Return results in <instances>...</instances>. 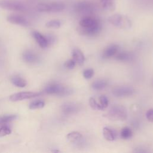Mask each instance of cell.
I'll use <instances>...</instances> for the list:
<instances>
[{"label":"cell","instance_id":"9a60e30c","mask_svg":"<svg viewBox=\"0 0 153 153\" xmlns=\"http://www.w3.org/2000/svg\"><path fill=\"white\" fill-rule=\"evenodd\" d=\"M119 47L117 44H111L108 46L103 51V57L104 58H110L115 56L118 51Z\"/></svg>","mask_w":153,"mask_h":153},{"label":"cell","instance_id":"8992f818","mask_svg":"<svg viewBox=\"0 0 153 153\" xmlns=\"http://www.w3.org/2000/svg\"><path fill=\"white\" fill-rule=\"evenodd\" d=\"M65 8L63 4L58 2H41L37 5V9L41 12L56 13L59 12Z\"/></svg>","mask_w":153,"mask_h":153},{"label":"cell","instance_id":"4316f807","mask_svg":"<svg viewBox=\"0 0 153 153\" xmlns=\"http://www.w3.org/2000/svg\"><path fill=\"white\" fill-rule=\"evenodd\" d=\"M11 130L10 127L7 126H2L0 127V137L9 135L11 134Z\"/></svg>","mask_w":153,"mask_h":153},{"label":"cell","instance_id":"7c38bea8","mask_svg":"<svg viewBox=\"0 0 153 153\" xmlns=\"http://www.w3.org/2000/svg\"><path fill=\"white\" fill-rule=\"evenodd\" d=\"M32 34L40 47L42 48H45L48 46L49 42L47 36L43 35L38 31H33L32 32Z\"/></svg>","mask_w":153,"mask_h":153},{"label":"cell","instance_id":"484cf974","mask_svg":"<svg viewBox=\"0 0 153 153\" xmlns=\"http://www.w3.org/2000/svg\"><path fill=\"white\" fill-rule=\"evenodd\" d=\"M88 102L91 109L94 110H103V108H102L100 105L97 102L94 97H90Z\"/></svg>","mask_w":153,"mask_h":153},{"label":"cell","instance_id":"6da1fadb","mask_svg":"<svg viewBox=\"0 0 153 153\" xmlns=\"http://www.w3.org/2000/svg\"><path fill=\"white\" fill-rule=\"evenodd\" d=\"M79 26L78 32L82 35L87 36H93L99 33L101 30V25L99 21L90 16L82 18L79 22Z\"/></svg>","mask_w":153,"mask_h":153},{"label":"cell","instance_id":"e0dca14e","mask_svg":"<svg viewBox=\"0 0 153 153\" xmlns=\"http://www.w3.org/2000/svg\"><path fill=\"white\" fill-rule=\"evenodd\" d=\"M11 82L13 85L21 88L25 87L27 85V81L23 78L18 75L13 76L11 78Z\"/></svg>","mask_w":153,"mask_h":153},{"label":"cell","instance_id":"52a82bcc","mask_svg":"<svg viewBox=\"0 0 153 153\" xmlns=\"http://www.w3.org/2000/svg\"><path fill=\"white\" fill-rule=\"evenodd\" d=\"M135 90L131 86L122 85L114 88L112 90V94L117 97H124L133 95Z\"/></svg>","mask_w":153,"mask_h":153},{"label":"cell","instance_id":"603a6c76","mask_svg":"<svg viewBox=\"0 0 153 153\" xmlns=\"http://www.w3.org/2000/svg\"><path fill=\"white\" fill-rule=\"evenodd\" d=\"M120 136L123 139H128L132 136V130L128 127H123L120 132Z\"/></svg>","mask_w":153,"mask_h":153},{"label":"cell","instance_id":"7a4b0ae2","mask_svg":"<svg viewBox=\"0 0 153 153\" xmlns=\"http://www.w3.org/2000/svg\"><path fill=\"white\" fill-rule=\"evenodd\" d=\"M104 116L113 121H124L127 118V111L124 106L115 105L110 108Z\"/></svg>","mask_w":153,"mask_h":153},{"label":"cell","instance_id":"ffe728a7","mask_svg":"<svg viewBox=\"0 0 153 153\" xmlns=\"http://www.w3.org/2000/svg\"><path fill=\"white\" fill-rule=\"evenodd\" d=\"M103 135L105 139L108 141H113L115 139V134L112 130L109 127H105L103 128Z\"/></svg>","mask_w":153,"mask_h":153},{"label":"cell","instance_id":"7402d4cb","mask_svg":"<svg viewBox=\"0 0 153 153\" xmlns=\"http://www.w3.org/2000/svg\"><path fill=\"white\" fill-rule=\"evenodd\" d=\"M82 137V134L78 131H72L69 133L67 136V139L71 142H76Z\"/></svg>","mask_w":153,"mask_h":153},{"label":"cell","instance_id":"277c9868","mask_svg":"<svg viewBox=\"0 0 153 153\" xmlns=\"http://www.w3.org/2000/svg\"><path fill=\"white\" fill-rule=\"evenodd\" d=\"M44 91L48 94H55L60 96H69L73 93L72 88L56 83L48 85L45 88Z\"/></svg>","mask_w":153,"mask_h":153},{"label":"cell","instance_id":"ba28073f","mask_svg":"<svg viewBox=\"0 0 153 153\" xmlns=\"http://www.w3.org/2000/svg\"><path fill=\"white\" fill-rule=\"evenodd\" d=\"M41 94L40 92L32 91H23L11 94L10 96V100L12 102H17L25 99H29L33 97L39 96Z\"/></svg>","mask_w":153,"mask_h":153},{"label":"cell","instance_id":"f546056e","mask_svg":"<svg viewBox=\"0 0 153 153\" xmlns=\"http://www.w3.org/2000/svg\"><path fill=\"white\" fill-rule=\"evenodd\" d=\"M75 65H76L75 61L72 58V59H69V60H68L67 61H66V62H65L64 66H65L67 69H72L74 68Z\"/></svg>","mask_w":153,"mask_h":153},{"label":"cell","instance_id":"30bf717a","mask_svg":"<svg viewBox=\"0 0 153 153\" xmlns=\"http://www.w3.org/2000/svg\"><path fill=\"white\" fill-rule=\"evenodd\" d=\"M7 20L11 23L20 25L22 26L28 27L29 26H30V22L25 17L19 14H10L7 17Z\"/></svg>","mask_w":153,"mask_h":153},{"label":"cell","instance_id":"8fae6325","mask_svg":"<svg viewBox=\"0 0 153 153\" xmlns=\"http://www.w3.org/2000/svg\"><path fill=\"white\" fill-rule=\"evenodd\" d=\"M22 57L25 62L30 64L38 63L40 60L38 55L34 51L29 50L24 51L22 54Z\"/></svg>","mask_w":153,"mask_h":153},{"label":"cell","instance_id":"5b68a950","mask_svg":"<svg viewBox=\"0 0 153 153\" xmlns=\"http://www.w3.org/2000/svg\"><path fill=\"white\" fill-rule=\"evenodd\" d=\"M0 8L19 12L25 11L26 9L25 4L18 0H0Z\"/></svg>","mask_w":153,"mask_h":153},{"label":"cell","instance_id":"44dd1931","mask_svg":"<svg viewBox=\"0 0 153 153\" xmlns=\"http://www.w3.org/2000/svg\"><path fill=\"white\" fill-rule=\"evenodd\" d=\"M17 118V115L14 114L4 115L0 116V126H4L8 123L15 120Z\"/></svg>","mask_w":153,"mask_h":153},{"label":"cell","instance_id":"d4e9b609","mask_svg":"<svg viewBox=\"0 0 153 153\" xmlns=\"http://www.w3.org/2000/svg\"><path fill=\"white\" fill-rule=\"evenodd\" d=\"M62 22L59 20H51L46 23L45 26L49 28L57 29L60 27Z\"/></svg>","mask_w":153,"mask_h":153},{"label":"cell","instance_id":"ac0fdd59","mask_svg":"<svg viewBox=\"0 0 153 153\" xmlns=\"http://www.w3.org/2000/svg\"><path fill=\"white\" fill-rule=\"evenodd\" d=\"M108 85V81L105 79H100L94 81L92 84L91 87L93 90L99 91L104 89Z\"/></svg>","mask_w":153,"mask_h":153},{"label":"cell","instance_id":"4dcf8cb0","mask_svg":"<svg viewBox=\"0 0 153 153\" xmlns=\"http://www.w3.org/2000/svg\"><path fill=\"white\" fill-rule=\"evenodd\" d=\"M146 118L149 121L153 123V108H151L146 111Z\"/></svg>","mask_w":153,"mask_h":153},{"label":"cell","instance_id":"3957f363","mask_svg":"<svg viewBox=\"0 0 153 153\" xmlns=\"http://www.w3.org/2000/svg\"><path fill=\"white\" fill-rule=\"evenodd\" d=\"M109 23L120 29H130L132 23L130 19L124 15L120 14H114L109 16L108 19Z\"/></svg>","mask_w":153,"mask_h":153},{"label":"cell","instance_id":"d6986e66","mask_svg":"<svg viewBox=\"0 0 153 153\" xmlns=\"http://www.w3.org/2000/svg\"><path fill=\"white\" fill-rule=\"evenodd\" d=\"M76 8L79 12L85 13L91 12L93 10V7L91 6V4L90 3L82 2L78 4Z\"/></svg>","mask_w":153,"mask_h":153},{"label":"cell","instance_id":"f1b7e54d","mask_svg":"<svg viewBox=\"0 0 153 153\" xmlns=\"http://www.w3.org/2000/svg\"><path fill=\"white\" fill-rule=\"evenodd\" d=\"M94 75V70L91 68H88L84 70L82 75L85 79H90Z\"/></svg>","mask_w":153,"mask_h":153},{"label":"cell","instance_id":"4fadbf2b","mask_svg":"<svg viewBox=\"0 0 153 153\" xmlns=\"http://www.w3.org/2000/svg\"><path fill=\"white\" fill-rule=\"evenodd\" d=\"M72 57L76 63L79 66H82L85 62V56L82 51L79 48H75L72 50Z\"/></svg>","mask_w":153,"mask_h":153},{"label":"cell","instance_id":"2e32d148","mask_svg":"<svg viewBox=\"0 0 153 153\" xmlns=\"http://www.w3.org/2000/svg\"><path fill=\"white\" fill-rule=\"evenodd\" d=\"M102 8L109 11H113L115 9V0H100Z\"/></svg>","mask_w":153,"mask_h":153},{"label":"cell","instance_id":"5bb4252c","mask_svg":"<svg viewBox=\"0 0 153 153\" xmlns=\"http://www.w3.org/2000/svg\"><path fill=\"white\" fill-rule=\"evenodd\" d=\"M133 58L134 56L131 53L126 51H118L115 54V59L120 62H130L131 61Z\"/></svg>","mask_w":153,"mask_h":153},{"label":"cell","instance_id":"9c48e42d","mask_svg":"<svg viewBox=\"0 0 153 153\" xmlns=\"http://www.w3.org/2000/svg\"><path fill=\"white\" fill-rule=\"evenodd\" d=\"M61 109L66 115H72L78 113L81 109V106L75 102H66L61 106Z\"/></svg>","mask_w":153,"mask_h":153},{"label":"cell","instance_id":"83f0119b","mask_svg":"<svg viewBox=\"0 0 153 153\" xmlns=\"http://www.w3.org/2000/svg\"><path fill=\"white\" fill-rule=\"evenodd\" d=\"M99 104L100 105L103 109L108 107L109 104V100L106 96L102 95L99 97Z\"/></svg>","mask_w":153,"mask_h":153},{"label":"cell","instance_id":"cb8c5ba5","mask_svg":"<svg viewBox=\"0 0 153 153\" xmlns=\"http://www.w3.org/2000/svg\"><path fill=\"white\" fill-rule=\"evenodd\" d=\"M45 102L41 100H37L32 102L29 105V109H40L44 106Z\"/></svg>","mask_w":153,"mask_h":153}]
</instances>
